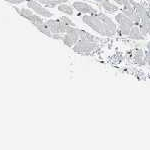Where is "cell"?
Masks as SVG:
<instances>
[{"instance_id": "cell-5", "label": "cell", "mask_w": 150, "mask_h": 150, "mask_svg": "<svg viewBox=\"0 0 150 150\" xmlns=\"http://www.w3.org/2000/svg\"><path fill=\"white\" fill-rule=\"evenodd\" d=\"M115 20L119 24L120 33H121L122 35H129L132 27L135 25L133 20H131L128 16H126L123 13L117 14V15L115 16Z\"/></svg>"}, {"instance_id": "cell-9", "label": "cell", "mask_w": 150, "mask_h": 150, "mask_svg": "<svg viewBox=\"0 0 150 150\" xmlns=\"http://www.w3.org/2000/svg\"><path fill=\"white\" fill-rule=\"evenodd\" d=\"M27 4H28V7H30L31 9H33L38 15H42V16H45V17H50V16L52 15L47 9H45L44 7L41 6L39 3L33 1V0H28Z\"/></svg>"}, {"instance_id": "cell-1", "label": "cell", "mask_w": 150, "mask_h": 150, "mask_svg": "<svg viewBox=\"0 0 150 150\" xmlns=\"http://www.w3.org/2000/svg\"><path fill=\"white\" fill-rule=\"evenodd\" d=\"M84 23L102 36H113L116 33V25L110 17L103 13H95L84 15L82 17Z\"/></svg>"}, {"instance_id": "cell-6", "label": "cell", "mask_w": 150, "mask_h": 150, "mask_svg": "<svg viewBox=\"0 0 150 150\" xmlns=\"http://www.w3.org/2000/svg\"><path fill=\"white\" fill-rule=\"evenodd\" d=\"M80 38V30L79 29H76L73 27H71L65 33V35L62 37V40L67 46L69 47H73L75 44L77 43V41Z\"/></svg>"}, {"instance_id": "cell-11", "label": "cell", "mask_w": 150, "mask_h": 150, "mask_svg": "<svg viewBox=\"0 0 150 150\" xmlns=\"http://www.w3.org/2000/svg\"><path fill=\"white\" fill-rule=\"evenodd\" d=\"M129 37L132 38V39H139V40H142L144 39L145 36L142 34L141 30H140L139 26L138 25H134L131 29L129 33Z\"/></svg>"}, {"instance_id": "cell-3", "label": "cell", "mask_w": 150, "mask_h": 150, "mask_svg": "<svg viewBox=\"0 0 150 150\" xmlns=\"http://www.w3.org/2000/svg\"><path fill=\"white\" fill-rule=\"evenodd\" d=\"M46 23L50 31H51V33H53L52 36L54 38H60L59 34L66 33L70 28L74 26L73 22L69 18L65 17V16L58 19V20H49Z\"/></svg>"}, {"instance_id": "cell-20", "label": "cell", "mask_w": 150, "mask_h": 150, "mask_svg": "<svg viewBox=\"0 0 150 150\" xmlns=\"http://www.w3.org/2000/svg\"><path fill=\"white\" fill-rule=\"evenodd\" d=\"M149 34H150V32H149Z\"/></svg>"}, {"instance_id": "cell-13", "label": "cell", "mask_w": 150, "mask_h": 150, "mask_svg": "<svg viewBox=\"0 0 150 150\" xmlns=\"http://www.w3.org/2000/svg\"><path fill=\"white\" fill-rule=\"evenodd\" d=\"M58 9L61 12H63V13L67 14V15H72V14H73V9H72V7L66 5V4H60V5L58 6Z\"/></svg>"}, {"instance_id": "cell-17", "label": "cell", "mask_w": 150, "mask_h": 150, "mask_svg": "<svg viewBox=\"0 0 150 150\" xmlns=\"http://www.w3.org/2000/svg\"><path fill=\"white\" fill-rule=\"evenodd\" d=\"M7 1H10L12 3H21V2H23L24 0H7Z\"/></svg>"}, {"instance_id": "cell-18", "label": "cell", "mask_w": 150, "mask_h": 150, "mask_svg": "<svg viewBox=\"0 0 150 150\" xmlns=\"http://www.w3.org/2000/svg\"><path fill=\"white\" fill-rule=\"evenodd\" d=\"M149 10H150V3H149Z\"/></svg>"}, {"instance_id": "cell-14", "label": "cell", "mask_w": 150, "mask_h": 150, "mask_svg": "<svg viewBox=\"0 0 150 150\" xmlns=\"http://www.w3.org/2000/svg\"><path fill=\"white\" fill-rule=\"evenodd\" d=\"M144 56H145V62L148 65H150V42H148V44H147V50L145 52Z\"/></svg>"}, {"instance_id": "cell-4", "label": "cell", "mask_w": 150, "mask_h": 150, "mask_svg": "<svg viewBox=\"0 0 150 150\" xmlns=\"http://www.w3.org/2000/svg\"><path fill=\"white\" fill-rule=\"evenodd\" d=\"M131 4L134 7L135 10H136L140 18V30H141L142 34L146 36L150 32V13L147 11V9L145 7L142 6L141 4L137 3V2L133 1V0L131 1Z\"/></svg>"}, {"instance_id": "cell-12", "label": "cell", "mask_w": 150, "mask_h": 150, "mask_svg": "<svg viewBox=\"0 0 150 150\" xmlns=\"http://www.w3.org/2000/svg\"><path fill=\"white\" fill-rule=\"evenodd\" d=\"M134 62L136 64H140V65L145 63V56H144V53H143L142 50H139V51H137V53L135 54Z\"/></svg>"}, {"instance_id": "cell-2", "label": "cell", "mask_w": 150, "mask_h": 150, "mask_svg": "<svg viewBox=\"0 0 150 150\" xmlns=\"http://www.w3.org/2000/svg\"><path fill=\"white\" fill-rule=\"evenodd\" d=\"M99 48V41L95 36L80 30V38L73 46V50L80 54H91Z\"/></svg>"}, {"instance_id": "cell-10", "label": "cell", "mask_w": 150, "mask_h": 150, "mask_svg": "<svg viewBox=\"0 0 150 150\" xmlns=\"http://www.w3.org/2000/svg\"><path fill=\"white\" fill-rule=\"evenodd\" d=\"M94 1L97 2L98 4H100L106 11L110 12V13H114L115 11L118 10V7L114 3H112L110 0H94Z\"/></svg>"}, {"instance_id": "cell-15", "label": "cell", "mask_w": 150, "mask_h": 150, "mask_svg": "<svg viewBox=\"0 0 150 150\" xmlns=\"http://www.w3.org/2000/svg\"><path fill=\"white\" fill-rule=\"evenodd\" d=\"M112 1H114L115 3H117V4H119V5H125V4L128 2V0H112Z\"/></svg>"}, {"instance_id": "cell-8", "label": "cell", "mask_w": 150, "mask_h": 150, "mask_svg": "<svg viewBox=\"0 0 150 150\" xmlns=\"http://www.w3.org/2000/svg\"><path fill=\"white\" fill-rule=\"evenodd\" d=\"M73 7L82 14H95L98 12L94 7L87 3H84V2H74Z\"/></svg>"}, {"instance_id": "cell-16", "label": "cell", "mask_w": 150, "mask_h": 150, "mask_svg": "<svg viewBox=\"0 0 150 150\" xmlns=\"http://www.w3.org/2000/svg\"><path fill=\"white\" fill-rule=\"evenodd\" d=\"M38 1L42 2L43 4H45L47 6H51V0H38Z\"/></svg>"}, {"instance_id": "cell-7", "label": "cell", "mask_w": 150, "mask_h": 150, "mask_svg": "<svg viewBox=\"0 0 150 150\" xmlns=\"http://www.w3.org/2000/svg\"><path fill=\"white\" fill-rule=\"evenodd\" d=\"M16 10H17L19 13H20L21 16H23V17H25L26 19H28L29 21H31V23H32L36 28H37L39 25H41V24L44 23L42 21V19H41L39 16L33 14L32 12H31L30 10H28V9H21V10H18V9H16Z\"/></svg>"}, {"instance_id": "cell-19", "label": "cell", "mask_w": 150, "mask_h": 150, "mask_svg": "<svg viewBox=\"0 0 150 150\" xmlns=\"http://www.w3.org/2000/svg\"><path fill=\"white\" fill-rule=\"evenodd\" d=\"M63 1H64V2H65V1H67V0H63Z\"/></svg>"}]
</instances>
